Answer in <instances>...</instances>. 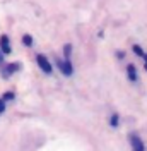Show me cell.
I'll return each mask as SVG.
<instances>
[{
  "label": "cell",
  "mask_w": 147,
  "mask_h": 151,
  "mask_svg": "<svg viewBox=\"0 0 147 151\" xmlns=\"http://www.w3.org/2000/svg\"><path fill=\"white\" fill-rule=\"evenodd\" d=\"M36 62H38V65L41 67V70H43V72L51 74V64L48 62V58H46L45 55H38L36 57Z\"/></svg>",
  "instance_id": "1"
},
{
  "label": "cell",
  "mask_w": 147,
  "mask_h": 151,
  "mask_svg": "<svg viewBox=\"0 0 147 151\" xmlns=\"http://www.w3.org/2000/svg\"><path fill=\"white\" fill-rule=\"evenodd\" d=\"M130 144H132V150L133 151H144V142L138 137L137 134H132L130 136Z\"/></svg>",
  "instance_id": "2"
},
{
  "label": "cell",
  "mask_w": 147,
  "mask_h": 151,
  "mask_svg": "<svg viewBox=\"0 0 147 151\" xmlns=\"http://www.w3.org/2000/svg\"><path fill=\"white\" fill-rule=\"evenodd\" d=\"M58 67L65 76H72L74 69H72V64H70V58H65L64 62H58Z\"/></svg>",
  "instance_id": "3"
},
{
  "label": "cell",
  "mask_w": 147,
  "mask_h": 151,
  "mask_svg": "<svg viewBox=\"0 0 147 151\" xmlns=\"http://www.w3.org/2000/svg\"><path fill=\"white\" fill-rule=\"evenodd\" d=\"M19 69H21L19 64H9V65H5V69L2 70V74H4V77H10V76L14 74L16 70H19Z\"/></svg>",
  "instance_id": "4"
},
{
  "label": "cell",
  "mask_w": 147,
  "mask_h": 151,
  "mask_svg": "<svg viewBox=\"0 0 147 151\" xmlns=\"http://www.w3.org/2000/svg\"><path fill=\"white\" fill-rule=\"evenodd\" d=\"M0 50L4 53H10V41H9V36H4L0 38Z\"/></svg>",
  "instance_id": "5"
},
{
  "label": "cell",
  "mask_w": 147,
  "mask_h": 151,
  "mask_svg": "<svg viewBox=\"0 0 147 151\" xmlns=\"http://www.w3.org/2000/svg\"><path fill=\"white\" fill-rule=\"evenodd\" d=\"M127 74H128L130 81H137V70H135V67H133V65H128V69H127Z\"/></svg>",
  "instance_id": "6"
},
{
  "label": "cell",
  "mask_w": 147,
  "mask_h": 151,
  "mask_svg": "<svg viewBox=\"0 0 147 151\" xmlns=\"http://www.w3.org/2000/svg\"><path fill=\"white\" fill-rule=\"evenodd\" d=\"M22 43H24L26 47H31V45H33V38L29 36V35H24V38H22Z\"/></svg>",
  "instance_id": "7"
},
{
  "label": "cell",
  "mask_w": 147,
  "mask_h": 151,
  "mask_svg": "<svg viewBox=\"0 0 147 151\" xmlns=\"http://www.w3.org/2000/svg\"><path fill=\"white\" fill-rule=\"evenodd\" d=\"M110 124L113 125V127H116V125H118V115H116V113H113V115H111Z\"/></svg>",
  "instance_id": "8"
},
{
  "label": "cell",
  "mask_w": 147,
  "mask_h": 151,
  "mask_svg": "<svg viewBox=\"0 0 147 151\" xmlns=\"http://www.w3.org/2000/svg\"><path fill=\"white\" fill-rule=\"evenodd\" d=\"M64 52H65V57H67V58H70V53H72V47H70V45H65Z\"/></svg>",
  "instance_id": "9"
},
{
  "label": "cell",
  "mask_w": 147,
  "mask_h": 151,
  "mask_svg": "<svg viewBox=\"0 0 147 151\" xmlns=\"http://www.w3.org/2000/svg\"><path fill=\"white\" fill-rule=\"evenodd\" d=\"M133 52H135V53H137L138 57H146V53H144V52H142V48H140V47H137V45H135V47H133Z\"/></svg>",
  "instance_id": "10"
},
{
  "label": "cell",
  "mask_w": 147,
  "mask_h": 151,
  "mask_svg": "<svg viewBox=\"0 0 147 151\" xmlns=\"http://www.w3.org/2000/svg\"><path fill=\"white\" fill-rule=\"evenodd\" d=\"M10 100H14V93H5L4 94V101H10Z\"/></svg>",
  "instance_id": "11"
},
{
  "label": "cell",
  "mask_w": 147,
  "mask_h": 151,
  "mask_svg": "<svg viewBox=\"0 0 147 151\" xmlns=\"http://www.w3.org/2000/svg\"><path fill=\"white\" fill-rule=\"evenodd\" d=\"M4 110H5V101H4V100H0V113L4 112Z\"/></svg>",
  "instance_id": "12"
},
{
  "label": "cell",
  "mask_w": 147,
  "mask_h": 151,
  "mask_svg": "<svg viewBox=\"0 0 147 151\" xmlns=\"http://www.w3.org/2000/svg\"><path fill=\"white\" fill-rule=\"evenodd\" d=\"M144 58H146V70H147V55L144 57Z\"/></svg>",
  "instance_id": "13"
},
{
  "label": "cell",
  "mask_w": 147,
  "mask_h": 151,
  "mask_svg": "<svg viewBox=\"0 0 147 151\" xmlns=\"http://www.w3.org/2000/svg\"><path fill=\"white\" fill-rule=\"evenodd\" d=\"M0 64H2V53H0Z\"/></svg>",
  "instance_id": "14"
}]
</instances>
